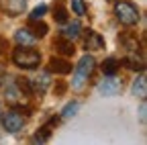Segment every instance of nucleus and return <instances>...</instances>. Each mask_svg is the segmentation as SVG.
<instances>
[{
	"instance_id": "4be33fe9",
	"label": "nucleus",
	"mask_w": 147,
	"mask_h": 145,
	"mask_svg": "<svg viewBox=\"0 0 147 145\" xmlns=\"http://www.w3.org/2000/svg\"><path fill=\"white\" fill-rule=\"evenodd\" d=\"M45 12H47V6H45V4L37 6V8H33V12H31V16H29V21H39Z\"/></svg>"
},
{
	"instance_id": "aec40b11",
	"label": "nucleus",
	"mask_w": 147,
	"mask_h": 145,
	"mask_svg": "<svg viewBox=\"0 0 147 145\" xmlns=\"http://www.w3.org/2000/svg\"><path fill=\"white\" fill-rule=\"evenodd\" d=\"M78 108H80V102H76V100L67 102V104L63 106V111H61V117H63V119H71V117H76V115H78Z\"/></svg>"
},
{
	"instance_id": "412c9836",
	"label": "nucleus",
	"mask_w": 147,
	"mask_h": 145,
	"mask_svg": "<svg viewBox=\"0 0 147 145\" xmlns=\"http://www.w3.org/2000/svg\"><path fill=\"white\" fill-rule=\"evenodd\" d=\"M71 10L76 12L78 16H86V12H88L86 0H71Z\"/></svg>"
},
{
	"instance_id": "f257e3e1",
	"label": "nucleus",
	"mask_w": 147,
	"mask_h": 145,
	"mask_svg": "<svg viewBox=\"0 0 147 145\" xmlns=\"http://www.w3.org/2000/svg\"><path fill=\"white\" fill-rule=\"evenodd\" d=\"M96 67V61L94 57L90 55V53H86V55L80 57L78 65H74V78H71V88L74 90H82L86 86V82L90 80L92 71H94Z\"/></svg>"
},
{
	"instance_id": "ddd939ff",
	"label": "nucleus",
	"mask_w": 147,
	"mask_h": 145,
	"mask_svg": "<svg viewBox=\"0 0 147 145\" xmlns=\"http://www.w3.org/2000/svg\"><path fill=\"white\" fill-rule=\"evenodd\" d=\"M14 41H16L18 45H29V47H33V45L37 43V37L33 35V31H31L29 27H23V29H18V31L14 33Z\"/></svg>"
},
{
	"instance_id": "39448f33",
	"label": "nucleus",
	"mask_w": 147,
	"mask_h": 145,
	"mask_svg": "<svg viewBox=\"0 0 147 145\" xmlns=\"http://www.w3.org/2000/svg\"><path fill=\"white\" fill-rule=\"evenodd\" d=\"M121 90H123V80H119L117 74L115 76H104L102 82L98 84V92L104 94V96H117V94H121Z\"/></svg>"
},
{
	"instance_id": "20e7f679",
	"label": "nucleus",
	"mask_w": 147,
	"mask_h": 145,
	"mask_svg": "<svg viewBox=\"0 0 147 145\" xmlns=\"http://www.w3.org/2000/svg\"><path fill=\"white\" fill-rule=\"evenodd\" d=\"M25 123H27V121H25L23 113L18 111V108H12V111H8V113L2 117V127H4L6 133H18V131H23Z\"/></svg>"
},
{
	"instance_id": "4468645a",
	"label": "nucleus",
	"mask_w": 147,
	"mask_h": 145,
	"mask_svg": "<svg viewBox=\"0 0 147 145\" xmlns=\"http://www.w3.org/2000/svg\"><path fill=\"white\" fill-rule=\"evenodd\" d=\"M57 123H59V117H53V119H49V123H47V125H43L41 129L35 133L33 141H35V143H45V141L49 139V135H51V127H57Z\"/></svg>"
},
{
	"instance_id": "0eeeda50",
	"label": "nucleus",
	"mask_w": 147,
	"mask_h": 145,
	"mask_svg": "<svg viewBox=\"0 0 147 145\" xmlns=\"http://www.w3.org/2000/svg\"><path fill=\"white\" fill-rule=\"evenodd\" d=\"M61 25H63V27H61V31H59V37H63V39H67V41H76V39L82 37V27H80L78 21H65V23H61Z\"/></svg>"
},
{
	"instance_id": "7ed1b4c3",
	"label": "nucleus",
	"mask_w": 147,
	"mask_h": 145,
	"mask_svg": "<svg viewBox=\"0 0 147 145\" xmlns=\"http://www.w3.org/2000/svg\"><path fill=\"white\" fill-rule=\"evenodd\" d=\"M115 16L125 27H133V25H137L141 21L139 8L133 2H129V0H117L115 2Z\"/></svg>"
},
{
	"instance_id": "f03ea898",
	"label": "nucleus",
	"mask_w": 147,
	"mask_h": 145,
	"mask_svg": "<svg viewBox=\"0 0 147 145\" xmlns=\"http://www.w3.org/2000/svg\"><path fill=\"white\" fill-rule=\"evenodd\" d=\"M12 61L21 69H35L41 63V53L33 47H29V45H18L12 51Z\"/></svg>"
},
{
	"instance_id": "f3484780",
	"label": "nucleus",
	"mask_w": 147,
	"mask_h": 145,
	"mask_svg": "<svg viewBox=\"0 0 147 145\" xmlns=\"http://www.w3.org/2000/svg\"><path fill=\"white\" fill-rule=\"evenodd\" d=\"M29 29L33 31V35H35V37L37 39H41V37H45V35H47V31H49V27L39 19V21H29Z\"/></svg>"
},
{
	"instance_id": "b1692460",
	"label": "nucleus",
	"mask_w": 147,
	"mask_h": 145,
	"mask_svg": "<svg viewBox=\"0 0 147 145\" xmlns=\"http://www.w3.org/2000/svg\"><path fill=\"white\" fill-rule=\"evenodd\" d=\"M145 113H147V108H145V102H143V104H141V108H139V119H141L143 123H145V119H147V115H145Z\"/></svg>"
},
{
	"instance_id": "6e6552de",
	"label": "nucleus",
	"mask_w": 147,
	"mask_h": 145,
	"mask_svg": "<svg viewBox=\"0 0 147 145\" xmlns=\"http://www.w3.org/2000/svg\"><path fill=\"white\" fill-rule=\"evenodd\" d=\"M84 45H86V49H90V51L104 49V37H102V35H98L96 31H92V29H86V31H84Z\"/></svg>"
},
{
	"instance_id": "2eb2a0df",
	"label": "nucleus",
	"mask_w": 147,
	"mask_h": 145,
	"mask_svg": "<svg viewBox=\"0 0 147 145\" xmlns=\"http://www.w3.org/2000/svg\"><path fill=\"white\" fill-rule=\"evenodd\" d=\"M133 94L137 96V98H141V100H145V96H147V78H145V74L141 71V74L133 80Z\"/></svg>"
},
{
	"instance_id": "dca6fc26",
	"label": "nucleus",
	"mask_w": 147,
	"mask_h": 145,
	"mask_svg": "<svg viewBox=\"0 0 147 145\" xmlns=\"http://www.w3.org/2000/svg\"><path fill=\"white\" fill-rule=\"evenodd\" d=\"M119 59H115V57H106L102 63H100V69L104 71V76H115L117 71H119Z\"/></svg>"
},
{
	"instance_id": "9d476101",
	"label": "nucleus",
	"mask_w": 147,
	"mask_h": 145,
	"mask_svg": "<svg viewBox=\"0 0 147 145\" xmlns=\"http://www.w3.org/2000/svg\"><path fill=\"white\" fill-rule=\"evenodd\" d=\"M51 84V78H49V71H41L39 76H37L35 80H31V88H33V94H43L45 90L49 88Z\"/></svg>"
},
{
	"instance_id": "1a4fd4ad",
	"label": "nucleus",
	"mask_w": 147,
	"mask_h": 145,
	"mask_svg": "<svg viewBox=\"0 0 147 145\" xmlns=\"http://www.w3.org/2000/svg\"><path fill=\"white\" fill-rule=\"evenodd\" d=\"M25 6H27V0H0V8L10 16L21 14L25 10Z\"/></svg>"
},
{
	"instance_id": "423d86ee",
	"label": "nucleus",
	"mask_w": 147,
	"mask_h": 145,
	"mask_svg": "<svg viewBox=\"0 0 147 145\" xmlns=\"http://www.w3.org/2000/svg\"><path fill=\"white\" fill-rule=\"evenodd\" d=\"M47 71L49 74H59V76H65L71 71V61H67L65 57H51L49 63H47Z\"/></svg>"
},
{
	"instance_id": "f8f14e48",
	"label": "nucleus",
	"mask_w": 147,
	"mask_h": 145,
	"mask_svg": "<svg viewBox=\"0 0 147 145\" xmlns=\"http://www.w3.org/2000/svg\"><path fill=\"white\" fill-rule=\"evenodd\" d=\"M53 49L57 51L61 57H69V55H74V53H76L74 41H67V39H63V37H59V39L53 41Z\"/></svg>"
},
{
	"instance_id": "5701e85b",
	"label": "nucleus",
	"mask_w": 147,
	"mask_h": 145,
	"mask_svg": "<svg viewBox=\"0 0 147 145\" xmlns=\"http://www.w3.org/2000/svg\"><path fill=\"white\" fill-rule=\"evenodd\" d=\"M55 94H57V96H61L63 92H65V90H67V82H63V80H59V82H55Z\"/></svg>"
},
{
	"instance_id": "6ab92c4d",
	"label": "nucleus",
	"mask_w": 147,
	"mask_h": 145,
	"mask_svg": "<svg viewBox=\"0 0 147 145\" xmlns=\"http://www.w3.org/2000/svg\"><path fill=\"white\" fill-rule=\"evenodd\" d=\"M14 84H16V86H18V90L23 92V96H27V98H31V96H33V88H31V80H29V78L18 76V78H14Z\"/></svg>"
},
{
	"instance_id": "9b49d317",
	"label": "nucleus",
	"mask_w": 147,
	"mask_h": 145,
	"mask_svg": "<svg viewBox=\"0 0 147 145\" xmlns=\"http://www.w3.org/2000/svg\"><path fill=\"white\" fill-rule=\"evenodd\" d=\"M4 94H6V100L10 106H21V100H23V92L18 90V86L14 82H8L4 86Z\"/></svg>"
},
{
	"instance_id": "a211bd4d",
	"label": "nucleus",
	"mask_w": 147,
	"mask_h": 145,
	"mask_svg": "<svg viewBox=\"0 0 147 145\" xmlns=\"http://www.w3.org/2000/svg\"><path fill=\"white\" fill-rule=\"evenodd\" d=\"M67 16H69V12H67V8H65V4L61 2V0L57 4H53V19H55V23H65Z\"/></svg>"
}]
</instances>
